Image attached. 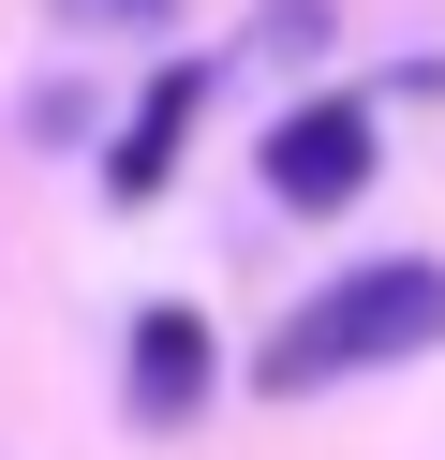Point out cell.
<instances>
[{"mask_svg":"<svg viewBox=\"0 0 445 460\" xmlns=\"http://www.w3.org/2000/svg\"><path fill=\"white\" fill-rule=\"evenodd\" d=\"M431 341H445V268H431V252H371V268H342L326 297H297L282 327H267L253 386L267 401H312V386H342V371L431 357Z\"/></svg>","mask_w":445,"mask_h":460,"instance_id":"cell-1","label":"cell"},{"mask_svg":"<svg viewBox=\"0 0 445 460\" xmlns=\"http://www.w3.org/2000/svg\"><path fill=\"white\" fill-rule=\"evenodd\" d=\"M267 193H282V208H356V193H371V104L356 90H326V104H282V119H267Z\"/></svg>","mask_w":445,"mask_h":460,"instance_id":"cell-2","label":"cell"},{"mask_svg":"<svg viewBox=\"0 0 445 460\" xmlns=\"http://www.w3.org/2000/svg\"><path fill=\"white\" fill-rule=\"evenodd\" d=\"M208 386H223L208 312H193V297H148V312H134V430H193Z\"/></svg>","mask_w":445,"mask_h":460,"instance_id":"cell-3","label":"cell"},{"mask_svg":"<svg viewBox=\"0 0 445 460\" xmlns=\"http://www.w3.org/2000/svg\"><path fill=\"white\" fill-rule=\"evenodd\" d=\"M193 119H208V60H193V75H148L134 134L104 149V193H119V208H164V179H178V149H193Z\"/></svg>","mask_w":445,"mask_h":460,"instance_id":"cell-4","label":"cell"},{"mask_svg":"<svg viewBox=\"0 0 445 460\" xmlns=\"http://www.w3.org/2000/svg\"><path fill=\"white\" fill-rule=\"evenodd\" d=\"M59 15H104V31H148V15H164V0H59Z\"/></svg>","mask_w":445,"mask_h":460,"instance_id":"cell-5","label":"cell"}]
</instances>
